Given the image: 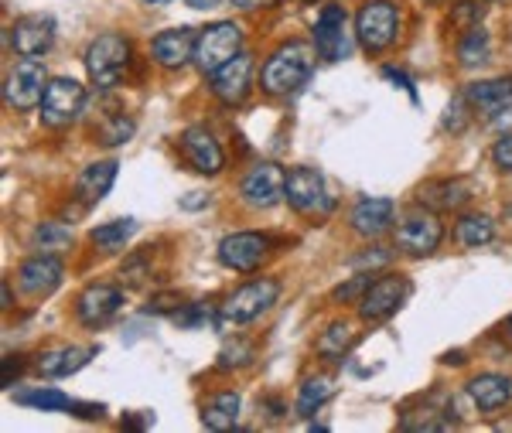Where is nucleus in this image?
Instances as JSON below:
<instances>
[{
	"mask_svg": "<svg viewBox=\"0 0 512 433\" xmlns=\"http://www.w3.org/2000/svg\"><path fill=\"white\" fill-rule=\"evenodd\" d=\"M62 277H65V266L55 253H35L18 270V283L28 297H48L62 283Z\"/></svg>",
	"mask_w": 512,
	"mask_h": 433,
	"instance_id": "nucleus-17",
	"label": "nucleus"
},
{
	"mask_svg": "<svg viewBox=\"0 0 512 433\" xmlns=\"http://www.w3.org/2000/svg\"><path fill=\"white\" fill-rule=\"evenodd\" d=\"M222 0H188V7H195V11H212V7H219Z\"/></svg>",
	"mask_w": 512,
	"mask_h": 433,
	"instance_id": "nucleus-45",
	"label": "nucleus"
},
{
	"mask_svg": "<svg viewBox=\"0 0 512 433\" xmlns=\"http://www.w3.org/2000/svg\"><path fill=\"white\" fill-rule=\"evenodd\" d=\"M82 106H86V89L76 79L59 76L48 82L45 96H41V123L52 130L69 127V123L79 120Z\"/></svg>",
	"mask_w": 512,
	"mask_h": 433,
	"instance_id": "nucleus-7",
	"label": "nucleus"
},
{
	"mask_svg": "<svg viewBox=\"0 0 512 433\" xmlns=\"http://www.w3.org/2000/svg\"><path fill=\"white\" fill-rule=\"evenodd\" d=\"M284 188L287 174L277 164H256L239 181V195L250 208H274L277 202H284Z\"/></svg>",
	"mask_w": 512,
	"mask_h": 433,
	"instance_id": "nucleus-11",
	"label": "nucleus"
},
{
	"mask_svg": "<svg viewBox=\"0 0 512 433\" xmlns=\"http://www.w3.org/2000/svg\"><path fill=\"white\" fill-rule=\"evenodd\" d=\"M239 416V393H216L202 403L205 430H233Z\"/></svg>",
	"mask_w": 512,
	"mask_h": 433,
	"instance_id": "nucleus-27",
	"label": "nucleus"
},
{
	"mask_svg": "<svg viewBox=\"0 0 512 433\" xmlns=\"http://www.w3.org/2000/svg\"><path fill=\"white\" fill-rule=\"evenodd\" d=\"M140 4H171V0H140Z\"/></svg>",
	"mask_w": 512,
	"mask_h": 433,
	"instance_id": "nucleus-48",
	"label": "nucleus"
},
{
	"mask_svg": "<svg viewBox=\"0 0 512 433\" xmlns=\"http://www.w3.org/2000/svg\"><path fill=\"white\" fill-rule=\"evenodd\" d=\"M260 4H267V0H233V7H239V11H253Z\"/></svg>",
	"mask_w": 512,
	"mask_h": 433,
	"instance_id": "nucleus-46",
	"label": "nucleus"
},
{
	"mask_svg": "<svg viewBox=\"0 0 512 433\" xmlns=\"http://www.w3.org/2000/svg\"><path fill=\"white\" fill-rule=\"evenodd\" d=\"M465 103H468V99H465V96H458V99H454V103L448 106V116H444V127H451L454 133L465 127V113H461V110H465Z\"/></svg>",
	"mask_w": 512,
	"mask_h": 433,
	"instance_id": "nucleus-41",
	"label": "nucleus"
},
{
	"mask_svg": "<svg viewBox=\"0 0 512 433\" xmlns=\"http://www.w3.org/2000/svg\"><path fill=\"white\" fill-rule=\"evenodd\" d=\"M390 260H393V253H390V249L376 246V249H366V253L352 256V270H369V273H373L376 266H386Z\"/></svg>",
	"mask_w": 512,
	"mask_h": 433,
	"instance_id": "nucleus-37",
	"label": "nucleus"
},
{
	"mask_svg": "<svg viewBox=\"0 0 512 433\" xmlns=\"http://www.w3.org/2000/svg\"><path fill=\"white\" fill-rule=\"evenodd\" d=\"M472 181L465 178H444V181H431V185L420 188V205L434 208V212H454L472 198Z\"/></svg>",
	"mask_w": 512,
	"mask_h": 433,
	"instance_id": "nucleus-23",
	"label": "nucleus"
},
{
	"mask_svg": "<svg viewBox=\"0 0 512 433\" xmlns=\"http://www.w3.org/2000/svg\"><path fill=\"white\" fill-rule=\"evenodd\" d=\"M11 45L21 58H41L55 45V21L48 14H28L11 28Z\"/></svg>",
	"mask_w": 512,
	"mask_h": 433,
	"instance_id": "nucleus-16",
	"label": "nucleus"
},
{
	"mask_svg": "<svg viewBox=\"0 0 512 433\" xmlns=\"http://www.w3.org/2000/svg\"><path fill=\"white\" fill-rule=\"evenodd\" d=\"M369 283H373V273H355L349 283H342V287L332 290V301H342V304L355 301V304H359L362 294L369 290Z\"/></svg>",
	"mask_w": 512,
	"mask_h": 433,
	"instance_id": "nucleus-36",
	"label": "nucleus"
},
{
	"mask_svg": "<svg viewBox=\"0 0 512 433\" xmlns=\"http://www.w3.org/2000/svg\"><path fill=\"white\" fill-rule=\"evenodd\" d=\"M117 168H120L117 161H96V164H89V168L79 174L76 191H79L82 205H96V202H103V198L110 195L113 181H117Z\"/></svg>",
	"mask_w": 512,
	"mask_h": 433,
	"instance_id": "nucleus-25",
	"label": "nucleus"
},
{
	"mask_svg": "<svg viewBox=\"0 0 512 433\" xmlns=\"http://www.w3.org/2000/svg\"><path fill=\"white\" fill-rule=\"evenodd\" d=\"M345 7L342 4H325L315 21V52L325 62H338L349 55V35H345Z\"/></svg>",
	"mask_w": 512,
	"mask_h": 433,
	"instance_id": "nucleus-14",
	"label": "nucleus"
},
{
	"mask_svg": "<svg viewBox=\"0 0 512 433\" xmlns=\"http://www.w3.org/2000/svg\"><path fill=\"white\" fill-rule=\"evenodd\" d=\"M134 120L130 116H110L106 123H99L96 127V140L103 147H120V144H127L130 137H134Z\"/></svg>",
	"mask_w": 512,
	"mask_h": 433,
	"instance_id": "nucleus-34",
	"label": "nucleus"
},
{
	"mask_svg": "<svg viewBox=\"0 0 512 433\" xmlns=\"http://www.w3.org/2000/svg\"><path fill=\"white\" fill-rule=\"evenodd\" d=\"M383 79H390V82H396L400 89H407V96L410 99H417V89H414V79L407 76V72H400V69H393V65H386L383 69Z\"/></svg>",
	"mask_w": 512,
	"mask_h": 433,
	"instance_id": "nucleus-42",
	"label": "nucleus"
},
{
	"mask_svg": "<svg viewBox=\"0 0 512 433\" xmlns=\"http://www.w3.org/2000/svg\"><path fill=\"white\" fill-rule=\"evenodd\" d=\"M349 222H352V229L359 232V236L379 239L383 232L393 229L396 205L390 202V198H359V202L352 205V212H349Z\"/></svg>",
	"mask_w": 512,
	"mask_h": 433,
	"instance_id": "nucleus-20",
	"label": "nucleus"
},
{
	"mask_svg": "<svg viewBox=\"0 0 512 433\" xmlns=\"http://www.w3.org/2000/svg\"><path fill=\"white\" fill-rule=\"evenodd\" d=\"M270 256V239L260 232H233L219 243V263L236 273H253Z\"/></svg>",
	"mask_w": 512,
	"mask_h": 433,
	"instance_id": "nucleus-12",
	"label": "nucleus"
},
{
	"mask_svg": "<svg viewBox=\"0 0 512 433\" xmlns=\"http://www.w3.org/2000/svg\"><path fill=\"white\" fill-rule=\"evenodd\" d=\"M492 58V35L485 28H468L465 38H461L458 45V62L465 65V69H472V65H482Z\"/></svg>",
	"mask_w": 512,
	"mask_h": 433,
	"instance_id": "nucleus-30",
	"label": "nucleus"
},
{
	"mask_svg": "<svg viewBox=\"0 0 512 433\" xmlns=\"http://www.w3.org/2000/svg\"><path fill=\"white\" fill-rule=\"evenodd\" d=\"M243 52V31L233 21H216L205 31H198V45H195V65L212 76L219 65H226L229 58H236Z\"/></svg>",
	"mask_w": 512,
	"mask_h": 433,
	"instance_id": "nucleus-5",
	"label": "nucleus"
},
{
	"mask_svg": "<svg viewBox=\"0 0 512 433\" xmlns=\"http://www.w3.org/2000/svg\"><path fill=\"white\" fill-rule=\"evenodd\" d=\"M178 147H181V157H185V161L192 164V171H198V174H209L212 178V174H219L226 168V154H222L216 137H212L205 127H188L181 133Z\"/></svg>",
	"mask_w": 512,
	"mask_h": 433,
	"instance_id": "nucleus-15",
	"label": "nucleus"
},
{
	"mask_svg": "<svg viewBox=\"0 0 512 433\" xmlns=\"http://www.w3.org/2000/svg\"><path fill=\"white\" fill-rule=\"evenodd\" d=\"M284 198H287V205L301 215H325V212H332V205H335V198L328 195V188H325V178H321V171L315 168L287 171Z\"/></svg>",
	"mask_w": 512,
	"mask_h": 433,
	"instance_id": "nucleus-9",
	"label": "nucleus"
},
{
	"mask_svg": "<svg viewBox=\"0 0 512 433\" xmlns=\"http://www.w3.org/2000/svg\"><path fill=\"white\" fill-rule=\"evenodd\" d=\"M18 372H21V355H7L4 358V376H0V382H4V386H11V376L18 379Z\"/></svg>",
	"mask_w": 512,
	"mask_h": 433,
	"instance_id": "nucleus-43",
	"label": "nucleus"
},
{
	"mask_svg": "<svg viewBox=\"0 0 512 433\" xmlns=\"http://www.w3.org/2000/svg\"><path fill=\"white\" fill-rule=\"evenodd\" d=\"M120 277H123V283H127V287H137V283L147 277V256H130V260L123 263Z\"/></svg>",
	"mask_w": 512,
	"mask_h": 433,
	"instance_id": "nucleus-39",
	"label": "nucleus"
},
{
	"mask_svg": "<svg viewBox=\"0 0 512 433\" xmlns=\"http://www.w3.org/2000/svg\"><path fill=\"white\" fill-rule=\"evenodd\" d=\"M93 355H96V348H52V352L38 355L35 369H38V376L65 379V376H72V372H79Z\"/></svg>",
	"mask_w": 512,
	"mask_h": 433,
	"instance_id": "nucleus-24",
	"label": "nucleus"
},
{
	"mask_svg": "<svg viewBox=\"0 0 512 433\" xmlns=\"http://www.w3.org/2000/svg\"><path fill=\"white\" fill-rule=\"evenodd\" d=\"M315 69V48L308 41H287L260 69V89L267 96H291L301 86H308Z\"/></svg>",
	"mask_w": 512,
	"mask_h": 433,
	"instance_id": "nucleus-1",
	"label": "nucleus"
},
{
	"mask_svg": "<svg viewBox=\"0 0 512 433\" xmlns=\"http://www.w3.org/2000/svg\"><path fill=\"white\" fill-rule=\"evenodd\" d=\"M31 239H35L38 253H62V249H69L72 243V232L65 229L62 222H41Z\"/></svg>",
	"mask_w": 512,
	"mask_h": 433,
	"instance_id": "nucleus-33",
	"label": "nucleus"
},
{
	"mask_svg": "<svg viewBox=\"0 0 512 433\" xmlns=\"http://www.w3.org/2000/svg\"><path fill=\"white\" fill-rule=\"evenodd\" d=\"M123 307V290L120 287H110V283H96V287H86L76 301V314L82 324L89 328H99L106 324Z\"/></svg>",
	"mask_w": 512,
	"mask_h": 433,
	"instance_id": "nucleus-18",
	"label": "nucleus"
},
{
	"mask_svg": "<svg viewBox=\"0 0 512 433\" xmlns=\"http://www.w3.org/2000/svg\"><path fill=\"white\" fill-rule=\"evenodd\" d=\"M506 335H509V338H512V318H509V321H506Z\"/></svg>",
	"mask_w": 512,
	"mask_h": 433,
	"instance_id": "nucleus-49",
	"label": "nucleus"
},
{
	"mask_svg": "<svg viewBox=\"0 0 512 433\" xmlns=\"http://www.w3.org/2000/svg\"><path fill=\"white\" fill-rule=\"evenodd\" d=\"M492 161H495V168L512 171V133H506V137L495 140V147H492Z\"/></svg>",
	"mask_w": 512,
	"mask_h": 433,
	"instance_id": "nucleus-40",
	"label": "nucleus"
},
{
	"mask_svg": "<svg viewBox=\"0 0 512 433\" xmlns=\"http://www.w3.org/2000/svg\"><path fill=\"white\" fill-rule=\"evenodd\" d=\"M468 399L478 406L482 413H499L512 403V379L509 376H495V372H485V376H475L468 382Z\"/></svg>",
	"mask_w": 512,
	"mask_h": 433,
	"instance_id": "nucleus-22",
	"label": "nucleus"
},
{
	"mask_svg": "<svg viewBox=\"0 0 512 433\" xmlns=\"http://www.w3.org/2000/svg\"><path fill=\"white\" fill-rule=\"evenodd\" d=\"M355 35H359V45L366 52H386L396 41V35H400V11H396V4H390V0L362 4L359 14H355Z\"/></svg>",
	"mask_w": 512,
	"mask_h": 433,
	"instance_id": "nucleus-3",
	"label": "nucleus"
},
{
	"mask_svg": "<svg viewBox=\"0 0 512 433\" xmlns=\"http://www.w3.org/2000/svg\"><path fill=\"white\" fill-rule=\"evenodd\" d=\"M427 4H441V0H427Z\"/></svg>",
	"mask_w": 512,
	"mask_h": 433,
	"instance_id": "nucleus-50",
	"label": "nucleus"
},
{
	"mask_svg": "<svg viewBox=\"0 0 512 433\" xmlns=\"http://www.w3.org/2000/svg\"><path fill=\"white\" fill-rule=\"evenodd\" d=\"M14 403L31 406V410H41V413H59V410H72V403H76V399H69L65 393H59V389L38 386V389L14 393Z\"/></svg>",
	"mask_w": 512,
	"mask_h": 433,
	"instance_id": "nucleus-31",
	"label": "nucleus"
},
{
	"mask_svg": "<svg viewBox=\"0 0 512 433\" xmlns=\"http://www.w3.org/2000/svg\"><path fill=\"white\" fill-rule=\"evenodd\" d=\"M202 205H209V195H202V191H192V195L181 198V208H188V212H195Z\"/></svg>",
	"mask_w": 512,
	"mask_h": 433,
	"instance_id": "nucleus-44",
	"label": "nucleus"
},
{
	"mask_svg": "<svg viewBox=\"0 0 512 433\" xmlns=\"http://www.w3.org/2000/svg\"><path fill=\"white\" fill-rule=\"evenodd\" d=\"M250 79H253V55L250 52H239L236 58H229L226 65H219L216 72L209 76L212 82V96L226 106H239L250 93Z\"/></svg>",
	"mask_w": 512,
	"mask_h": 433,
	"instance_id": "nucleus-13",
	"label": "nucleus"
},
{
	"mask_svg": "<svg viewBox=\"0 0 512 433\" xmlns=\"http://www.w3.org/2000/svg\"><path fill=\"white\" fill-rule=\"evenodd\" d=\"M48 89V76H45V65L38 58H21L4 79V103L18 113H28L41 106V96Z\"/></svg>",
	"mask_w": 512,
	"mask_h": 433,
	"instance_id": "nucleus-6",
	"label": "nucleus"
},
{
	"mask_svg": "<svg viewBox=\"0 0 512 433\" xmlns=\"http://www.w3.org/2000/svg\"><path fill=\"white\" fill-rule=\"evenodd\" d=\"M134 55V45L123 35H99L93 45L86 48V72L99 89H113L123 79Z\"/></svg>",
	"mask_w": 512,
	"mask_h": 433,
	"instance_id": "nucleus-2",
	"label": "nucleus"
},
{
	"mask_svg": "<svg viewBox=\"0 0 512 433\" xmlns=\"http://www.w3.org/2000/svg\"><path fill=\"white\" fill-rule=\"evenodd\" d=\"M0 307H4V311L11 307V283H7V280H4V304H0Z\"/></svg>",
	"mask_w": 512,
	"mask_h": 433,
	"instance_id": "nucleus-47",
	"label": "nucleus"
},
{
	"mask_svg": "<svg viewBox=\"0 0 512 433\" xmlns=\"http://www.w3.org/2000/svg\"><path fill=\"white\" fill-rule=\"evenodd\" d=\"M280 297V283L263 277V280H250L243 283L239 290L226 297V304L219 307V321L222 324H246V321H256L260 314H267L270 307L277 304Z\"/></svg>",
	"mask_w": 512,
	"mask_h": 433,
	"instance_id": "nucleus-4",
	"label": "nucleus"
},
{
	"mask_svg": "<svg viewBox=\"0 0 512 433\" xmlns=\"http://www.w3.org/2000/svg\"><path fill=\"white\" fill-rule=\"evenodd\" d=\"M352 328L345 321H335V324H328L325 331H321V338H318V355L325 358V362H342L345 355H349V348H352Z\"/></svg>",
	"mask_w": 512,
	"mask_h": 433,
	"instance_id": "nucleus-28",
	"label": "nucleus"
},
{
	"mask_svg": "<svg viewBox=\"0 0 512 433\" xmlns=\"http://www.w3.org/2000/svg\"><path fill=\"white\" fill-rule=\"evenodd\" d=\"M410 294V280L400 277V273H390V277H379L369 283V290L359 301V318L362 321H386L390 314H396V307L407 301Z\"/></svg>",
	"mask_w": 512,
	"mask_h": 433,
	"instance_id": "nucleus-10",
	"label": "nucleus"
},
{
	"mask_svg": "<svg viewBox=\"0 0 512 433\" xmlns=\"http://www.w3.org/2000/svg\"><path fill=\"white\" fill-rule=\"evenodd\" d=\"M478 18H482V4L478 0H465V4H458V11L451 14V24L454 28H475Z\"/></svg>",
	"mask_w": 512,
	"mask_h": 433,
	"instance_id": "nucleus-38",
	"label": "nucleus"
},
{
	"mask_svg": "<svg viewBox=\"0 0 512 433\" xmlns=\"http://www.w3.org/2000/svg\"><path fill=\"white\" fill-rule=\"evenodd\" d=\"M253 362V345L250 341H233V345H222V352H219V362H216V369H243V365H250Z\"/></svg>",
	"mask_w": 512,
	"mask_h": 433,
	"instance_id": "nucleus-35",
	"label": "nucleus"
},
{
	"mask_svg": "<svg viewBox=\"0 0 512 433\" xmlns=\"http://www.w3.org/2000/svg\"><path fill=\"white\" fill-rule=\"evenodd\" d=\"M454 236H458V243L468 249L489 246L495 239V222L489 215H461L458 226H454Z\"/></svg>",
	"mask_w": 512,
	"mask_h": 433,
	"instance_id": "nucleus-29",
	"label": "nucleus"
},
{
	"mask_svg": "<svg viewBox=\"0 0 512 433\" xmlns=\"http://www.w3.org/2000/svg\"><path fill=\"white\" fill-rule=\"evenodd\" d=\"M335 379L332 376H311L301 382V389H297V403H294V413L301 416V420H308V416H315L321 406L328 403V399L335 396Z\"/></svg>",
	"mask_w": 512,
	"mask_h": 433,
	"instance_id": "nucleus-26",
	"label": "nucleus"
},
{
	"mask_svg": "<svg viewBox=\"0 0 512 433\" xmlns=\"http://www.w3.org/2000/svg\"><path fill=\"white\" fill-rule=\"evenodd\" d=\"M465 99L482 120H495V116H502L512 106V76L472 82V86L465 89Z\"/></svg>",
	"mask_w": 512,
	"mask_h": 433,
	"instance_id": "nucleus-21",
	"label": "nucleus"
},
{
	"mask_svg": "<svg viewBox=\"0 0 512 433\" xmlns=\"http://www.w3.org/2000/svg\"><path fill=\"white\" fill-rule=\"evenodd\" d=\"M444 239V226L434 215V208H414L396 226V246L410 256H431Z\"/></svg>",
	"mask_w": 512,
	"mask_h": 433,
	"instance_id": "nucleus-8",
	"label": "nucleus"
},
{
	"mask_svg": "<svg viewBox=\"0 0 512 433\" xmlns=\"http://www.w3.org/2000/svg\"><path fill=\"white\" fill-rule=\"evenodd\" d=\"M137 232V222L134 219H120V222H106V226H96L93 232H89V239L103 249V253H117V249H123V243H127L130 236Z\"/></svg>",
	"mask_w": 512,
	"mask_h": 433,
	"instance_id": "nucleus-32",
	"label": "nucleus"
},
{
	"mask_svg": "<svg viewBox=\"0 0 512 433\" xmlns=\"http://www.w3.org/2000/svg\"><path fill=\"white\" fill-rule=\"evenodd\" d=\"M195 45H198V35L192 28H171V31L154 35L151 58L161 69H181V65H188L195 58Z\"/></svg>",
	"mask_w": 512,
	"mask_h": 433,
	"instance_id": "nucleus-19",
	"label": "nucleus"
}]
</instances>
